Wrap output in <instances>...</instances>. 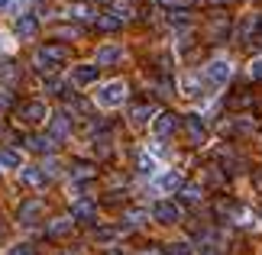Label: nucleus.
I'll list each match as a JSON object with an SVG mask.
<instances>
[{"label": "nucleus", "instance_id": "1", "mask_svg": "<svg viewBox=\"0 0 262 255\" xmlns=\"http://www.w3.org/2000/svg\"><path fill=\"white\" fill-rule=\"evenodd\" d=\"M126 94H129L126 81H107V84H100V87H97L94 100H97V107H104V110H114V107H120V104L126 100Z\"/></svg>", "mask_w": 262, "mask_h": 255}, {"label": "nucleus", "instance_id": "2", "mask_svg": "<svg viewBox=\"0 0 262 255\" xmlns=\"http://www.w3.org/2000/svg\"><path fill=\"white\" fill-rule=\"evenodd\" d=\"M65 58H68V49H65V45L49 42V45H42V49L36 52L33 62H36V68L42 71V75H52V71L58 68V62H65Z\"/></svg>", "mask_w": 262, "mask_h": 255}, {"label": "nucleus", "instance_id": "3", "mask_svg": "<svg viewBox=\"0 0 262 255\" xmlns=\"http://www.w3.org/2000/svg\"><path fill=\"white\" fill-rule=\"evenodd\" d=\"M16 120H23L26 126H39V123H49L52 113H49L46 100H23V104L16 107Z\"/></svg>", "mask_w": 262, "mask_h": 255}, {"label": "nucleus", "instance_id": "4", "mask_svg": "<svg viewBox=\"0 0 262 255\" xmlns=\"http://www.w3.org/2000/svg\"><path fill=\"white\" fill-rule=\"evenodd\" d=\"M230 78H233V65H230L227 58H214V62L204 68V81L210 87H224Z\"/></svg>", "mask_w": 262, "mask_h": 255}, {"label": "nucleus", "instance_id": "5", "mask_svg": "<svg viewBox=\"0 0 262 255\" xmlns=\"http://www.w3.org/2000/svg\"><path fill=\"white\" fill-rule=\"evenodd\" d=\"M178 123H181L178 113L165 110V113H159V117L152 120V136H156V139H168V136H172V132L178 129Z\"/></svg>", "mask_w": 262, "mask_h": 255}, {"label": "nucleus", "instance_id": "6", "mask_svg": "<svg viewBox=\"0 0 262 255\" xmlns=\"http://www.w3.org/2000/svg\"><path fill=\"white\" fill-rule=\"evenodd\" d=\"M72 220H75V223H94V220H97V203L88 200V197L75 200V203H72Z\"/></svg>", "mask_w": 262, "mask_h": 255}, {"label": "nucleus", "instance_id": "7", "mask_svg": "<svg viewBox=\"0 0 262 255\" xmlns=\"http://www.w3.org/2000/svg\"><path fill=\"white\" fill-rule=\"evenodd\" d=\"M152 217L159 223H178L181 220V207H178L175 200H159L156 207H152Z\"/></svg>", "mask_w": 262, "mask_h": 255}, {"label": "nucleus", "instance_id": "8", "mask_svg": "<svg viewBox=\"0 0 262 255\" xmlns=\"http://www.w3.org/2000/svg\"><path fill=\"white\" fill-rule=\"evenodd\" d=\"M49 136H52L55 142H62L72 136V117L65 113H52V120H49Z\"/></svg>", "mask_w": 262, "mask_h": 255}, {"label": "nucleus", "instance_id": "9", "mask_svg": "<svg viewBox=\"0 0 262 255\" xmlns=\"http://www.w3.org/2000/svg\"><path fill=\"white\" fill-rule=\"evenodd\" d=\"M97 75H100V68H97V65H72V81H75L78 87L97 84Z\"/></svg>", "mask_w": 262, "mask_h": 255}, {"label": "nucleus", "instance_id": "10", "mask_svg": "<svg viewBox=\"0 0 262 255\" xmlns=\"http://www.w3.org/2000/svg\"><path fill=\"white\" fill-rule=\"evenodd\" d=\"M13 29H16L19 39H36V36H39V19H36L33 13H19Z\"/></svg>", "mask_w": 262, "mask_h": 255}, {"label": "nucleus", "instance_id": "11", "mask_svg": "<svg viewBox=\"0 0 262 255\" xmlns=\"http://www.w3.org/2000/svg\"><path fill=\"white\" fill-rule=\"evenodd\" d=\"M42 200H23V203H19V210H16V217H19V223H36L39 217H42Z\"/></svg>", "mask_w": 262, "mask_h": 255}, {"label": "nucleus", "instance_id": "12", "mask_svg": "<svg viewBox=\"0 0 262 255\" xmlns=\"http://www.w3.org/2000/svg\"><path fill=\"white\" fill-rule=\"evenodd\" d=\"M185 129H188V139L194 142V146H201V142L207 139V126L201 117H185Z\"/></svg>", "mask_w": 262, "mask_h": 255}, {"label": "nucleus", "instance_id": "13", "mask_svg": "<svg viewBox=\"0 0 262 255\" xmlns=\"http://www.w3.org/2000/svg\"><path fill=\"white\" fill-rule=\"evenodd\" d=\"M120 58H123V49H120V45H100L94 65H97V68H100V65H117Z\"/></svg>", "mask_w": 262, "mask_h": 255}, {"label": "nucleus", "instance_id": "14", "mask_svg": "<svg viewBox=\"0 0 262 255\" xmlns=\"http://www.w3.org/2000/svg\"><path fill=\"white\" fill-rule=\"evenodd\" d=\"M19 181H23L26 188H42L46 184V175H42V168H36V165H23Z\"/></svg>", "mask_w": 262, "mask_h": 255}, {"label": "nucleus", "instance_id": "15", "mask_svg": "<svg viewBox=\"0 0 262 255\" xmlns=\"http://www.w3.org/2000/svg\"><path fill=\"white\" fill-rule=\"evenodd\" d=\"M159 113H156V107H149V104H139L133 107V113H129V123L133 126H146V123H152Z\"/></svg>", "mask_w": 262, "mask_h": 255}, {"label": "nucleus", "instance_id": "16", "mask_svg": "<svg viewBox=\"0 0 262 255\" xmlns=\"http://www.w3.org/2000/svg\"><path fill=\"white\" fill-rule=\"evenodd\" d=\"M110 13L123 23V19H133L136 16V7H133V0H110Z\"/></svg>", "mask_w": 262, "mask_h": 255}, {"label": "nucleus", "instance_id": "17", "mask_svg": "<svg viewBox=\"0 0 262 255\" xmlns=\"http://www.w3.org/2000/svg\"><path fill=\"white\" fill-rule=\"evenodd\" d=\"M178 87H181V94L185 97H191V100H201L204 94H201V81H198V75H185L178 81Z\"/></svg>", "mask_w": 262, "mask_h": 255}, {"label": "nucleus", "instance_id": "18", "mask_svg": "<svg viewBox=\"0 0 262 255\" xmlns=\"http://www.w3.org/2000/svg\"><path fill=\"white\" fill-rule=\"evenodd\" d=\"M0 165H4V168H13V171H23V155H19L16 149L4 146V149H0Z\"/></svg>", "mask_w": 262, "mask_h": 255}, {"label": "nucleus", "instance_id": "19", "mask_svg": "<svg viewBox=\"0 0 262 255\" xmlns=\"http://www.w3.org/2000/svg\"><path fill=\"white\" fill-rule=\"evenodd\" d=\"M26 146L33 149V152H42V155H52V149H55V139L49 136H33V139H26Z\"/></svg>", "mask_w": 262, "mask_h": 255}, {"label": "nucleus", "instance_id": "20", "mask_svg": "<svg viewBox=\"0 0 262 255\" xmlns=\"http://www.w3.org/2000/svg\"><path fill=\"white\" fill-rule=\"evenodd\" d=\"M181 188H185L181 171H165V175L159 178V191H181Z\"/></svg>", "mask_w": 262, "mask_h": 255}, {"label": "nucleus", "instance_id": "21", "mask_svg": "<svg viewBox=\"0 0 262 255\" xmlns=\"http://www.w3.org/2000/svg\"><path fill=\"white\" fill-rule=\"evenodd\" d=\"M68 16H72V19H97L94 16V7L84 4V0H75V4L68 7Z\"/></svg>", "mask_w": 262, "mask_h": 255}, {"label": "nucleus", "instance_id": "22", "mask_svg": "<svg viewBox=\"0 0 262 255\" xmlns=\"http://www.w3.org/2000/svg\"><path fill=\"white\" fill-rule=\"evenodd\" d=\"M72 226H75L72 217H55L49 223V236H65V233H72Z\"/></svg>", "mask_w": 262, "mask_h": 255}, {"label": "nucleus", "instance_id": "23", "mask_svg": "<svg viewBox=\"0 0 262 255\" xmlns=\"http://www.w3.org/2000/svg\"><path fill=\"white\" fill-rule=\"evenodd\" d=\"M120 233H123L120 226H100V229L94 233V239L100 242V246H110V242H117V239H120Z\"/></svg>", "mask_w": 262, "mask_h": 255}, {"label": "nucleus", "instance_id": "24", "mask_svg": "<svg viewBox=\"0 0 262 255\" xmlns=\"http://www.w3.org/2000/svg\"><path fill=\"white\" fill-rule=\"evenodd\" d=\"M94 26L100 29V33H114V29H120V19H117L114 13H97Z\"/></svg>", "mask_w": 262, "mask_h": 255}, {"label": "nucleus", "instance_id": "25", "mask_svg": "<svg viewBox=\"0 0 262 255\" xmlns=\"http://www.w3.org/2000/svg\"><path fill=\"white\" fill-rule=\"evenodd\" d=\"M94 175H97V171L91 168L88 161H78V165H72V178H75V181H91Z\"/></svg>", "mask_w": 262, "mask_h": 255}, {"label": "nucleus", "instance_id": "26", "mask_svg": "<svg viewBox=\"0 0 262 255\" xmlns=\"http://www.w3.org/2000/svg\"><path fill=\"white\" fill-rule=\"evenodd\" d=\"M139 171L152 178L156 171H159V161H156V155H146V152H143V155H139Z\"/></svg>", "mask_w": 262, "mask_h": 255}, {"label": "nucleus", "instance_id": "27", "mask_svg": "<svg viewBox=\"0 0 262 255\" xmlns=\"http://www.w3.org/2000/svg\"><path fill=\"white\" fill-rule=\"evenodd\" d=\"M42 175H46V178H55V175H62V161L49 155V158L42 161Z\"/></svg>", "mask_w": 262, "mask_h": 255}, {"label": "nucleus", "instance_id": "28", "mask_svg": "<svg viewBox=\"0 0 262 255\" xmlns=\"http://www.w3.org/2000/svg\"><path fill=\"white\" fill-rule=\"evenodd\" d=\"M165 255H194V249H191V242L178 239V242H172V246L165 249Z\"/></svg>", "mask_w": 262, "mask_h": 255}, {"label": "nucleus", "instance_id": "29", "mask_svg": "<svg viewBox=\"0 0 262 255\" xmlns=\"http://www.w3.org/2000/svg\"><path fill=\"white\" fill-rule=\"evenodd\" d=\"M146 217H149L146 210H126V213H123L126 226H139V223H146Z\"/></svg>", "mask_w": 262, "mask_h": 255}, {"label": "nucleus", "instance_id": "30", "mask_svg": "<svg viewBox=\"0 0 262 255\" xmlns=\"http://www.w3.org/2000/svg\"><path fill=\"white\" fill-rule=\"evenodd\" d=\"M201 194H204V191H201L198 184H185V188H181V197H185L188 203H194V200H201Z\"/></svg>", "mask_w": 262, "mask_h": 255}, {"label": "nucleus", "instance_id": "31", "mask_svg": "<svg viewBox=\"0 0 262 255\" xmlns=\"http://www.w3.org/2000/svg\"><path fill=\"white\" fill-rule=\"evenodd\" d=\"M249 78H253V81H262V55L249 62Z\"/></svg>", "mask_w": 262, "mask_h": 255}, {"label": "nucleus", "instance_id": "32", "mask_svg": "<svg viewBox=\"0 0 262 255\" xmlns=\"http://www.w3.org/2000/svg\"><path fill=\"white\" fill-rule=\"evenodd\" d=\"M55 36H62V39H78V29H75V26H55Z\"/></svg>", "mask_w": 262, "mask_h": 255}, {"label": "nucleus", "instance_id": "33", "mask_svg": "<svg viewBox=\"0 0 262 255\" xmlns=\"http://www.w3.org/2000/svg\"><path fill=\"white\" fill-rule=\"evenodd\" d=\"M7 255H33V246H29V242H19V246H13Z\"/></svg>", "mask_w": 262, "mask_h": 255}, {"label": "nucleus", "instance_id": "34", "mask_svg": "<svg viewBox=\"0 0 262 255\" xmlns=\"http://www.w3.org/2000/svg\"><path fill=\"white\" fill-rule=\"evenodd\" d=\"M13 104V97H10V87H0V110H7Z\"/></svg>", "mask_w": 262, "mask_h": 255}, {"label": "nucleus", "instance_id": "35", "mask_svg": "<svg viewBox=\"0 0 262 255\" xmlns=\"http://www.w3.org/2000/svg\"><path fill=\"white\" fill-rule=\"evenodd\" d=\"M19 0H0V13H13Z\"/></svg>", "mask_w": 262, "mask_h": 255}, {"label": "nucleus", "instance_id": "36", "mask_svg": "<svg viewBox=\"0 0 262 255\" xmlns=\"http://www.w3.org/2000/svg\"><path fill=\"white\" fill-rule=\"evenodd\" d=\"M172 23H188V13L185 10H172Z\"/></svg>", "mask_w": 262, "mask_h": 255}, {"label": "nucleus", "instance_id": "37", "mask_svg": "<svg viewBox=\"0 0 262 255\" xmlns=\"http://www.w3.org/2000/svg\"><path fill=\"white\" fill-rule=\"evenodd\" d=\"M7 49H10V39H7L4 33H0V52H7Z\"/></svg>", "mask_w": 262, "mask_h": 255}, {"label": "nucleus", "instance_id": "38", "mask_svg": "<svg viewBox=\"0 0 262 255\" xmlns=\"http://www.w3.org/2000/svg\"><path fill=\"white\" fill-rule=\"evenodd\" d=\"M7 239V226H4V220H0V242Z\"/></svg>", "mask_w": 262, "mask_h": 255}, {"label": "nucleus", "instance_id": "39", "mask_svg": "<svg viewBox=\"0 0 262 255\" xmlns=\"http://www.w3.org/2000/svg\"><path fill=\"white\" fill-rule=\"evenodd\" d=\"M159 4H162V7H172V10H175V4H178V0H159Z\"/></svg>", "mask_w": 262, "mask_h": 255}, {"label": "nucleus", "instance_id": "40", "mask_svg": "<svg viewBox=\"0 0 262 255\" xmlns=\"http://www.w3.org/2000/svg\"><path fill=\"white\" fill-rule=\"evenodd\" d=\"M204 255H220V252H214V249H207V252H204Z\"/></svg>", "mask_w": 262, "mask_h": 255}, {"label": "nucleus", "instance_id": "41", "mask_svg": "<svg viewBox=\"0 0 262 255\" xmlns=\"http://www.w3.org/2000/svg\"><path fill=\"white\" fill-rule=\"evenodd\" d=\"M214 4H217V7H220V4H230V0H214Z\"/></svg>", "mask_w": 262, "mask_h": 255}, {"label": "nucleus", "instance_id": "42", "mask_svg": "<svg viewBox=\"0 0 262 255\" xmlns=\"http://www.w3.org/2000/svg\"><path fill=\"white\" fill-rule=\"evenodd\" d=\"M107 255H126V252H107Z\"/></svg>", "mask_w": 262, "mask_h": 255}, {"label": "nucleus", "instance_id": "43", "mask_svg": "<svg viewBox=\"0 0 262 255\" xmlns=\"http://www.w3.org/2000/svg\"><path fill=\"white\" fill-rule=\"evenodd\" d=\"M185 4H201V0H185Z\"/></svg>", "mask_w": 262, "mask_h": 255}, {"label": "nucleus", "instance_id": "44", "mask_svg": "<svg viewBox=\"0 0 262 255\" xmlns=\"http://www.w3.org/2000/svg\"><path fill=\"white\" fill-rule=\"evenodd\" d=\"M152 255H159V252H152Z\"/></svg>", "mask_w": 262, "mask_h": 255}]
</instances>
